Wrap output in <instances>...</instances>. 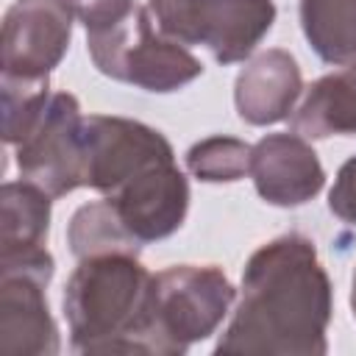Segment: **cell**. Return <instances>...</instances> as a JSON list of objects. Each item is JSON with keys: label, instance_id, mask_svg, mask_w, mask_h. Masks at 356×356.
Segmentation results:
<instances>
[{"label": "cell", "instance_id": "6da1fadb", "mask_svg": "<svg viewBox=\"0 0 356 356\" xmlns=\"http://www.w3.org/2000/svg\"><path fill=\"white\" fill-rule=\"evenodd\" d=\"M334 286L306 234L289 231L259 245L242 270L239 303L214 353H328Z\"/></svg>", "mask_w": 356, "mask_h": 356}, {"label": "cell", "instance_id": "7a4b0ae2", "mask_svg": "<svg viewBox=\"0 0 356 356\" xmlns=\"http://www.w3.org/2000/svg\"><path fill=\"white\" fill-rule=\"evenodd\" d=\"M153 273L139 253H97L78 259L64 286L70 350L81 356H161L150 320Z\"/></svg>", "mask_w": 356, "mask_h": 356}, {"label": "cell", "instance_id": "3957f363", "mask_svg": "<svg viewBox=\"0 0 356 356\" xmlns=\"http://www.w3.org/2000/svg\"><path fill=\"white\" fill-rule=\"evenodd\" d=\"M86 50L97 72L153 95L178 92L203 75L200 58L186 44L167 36L147 6H136L106 31L86 33Z\"/></svg>", "mask_w": 356, "mask_h": 356}, {"label": "cell", "instance_id": "277c9868", "mask_svg": "<svg viewBox=\"0 0 356 356\" xmlns=\"http://www.w3.org/2000/svg\"><path fill=\"white\" fill-rule=\"evenodd\" d=\"M236 289L217 264H172L153 273L150 320L161 356H181L217 334Z\"/></svg>", "mask_w": 356, "mask_h": 356}, {"label": "cell", "instance_id": "5b68a950", "mask_svg": "<svg viewBox=\"0 0 356 356\" xmlns=\"http://www.w3.org/2000/svg\"><path fill=\"white\" fill-rule=\"evenodd\" d=\"M156 25L186 47H206L217 64H239L253 56L273 31V0H147Z\"/></svg>", "mask_w": 356, "mask_h": 356}, {"label": "cell", "instance_id": "8992f818", "mask_svg": "<svg viewBox=\"0 0 356 356\" xmlns=\"http://www.w3.org/2000/svg\"><path fill=\"white\" fill-rule=\"evenodd\" d=\"M53 273L56 259L47 248L0 259V350L6 356H56L61 350L47 303Z\"/></svg>", "mask_w": 356, "mask_h": 356}, {"label": "cell", "instance_id": "52a82bcc", "mask_svg": "<svg viewBox=\"0 0 356 356\" xmlns=\"http://www.w3.org/2000/svg\"><path fill=\"white\" fill-rule=\"evenodd\" d=\"M83 111L75 95L53 92L39 120L14 147L19 178L33 181L50 197L83 186Z\"/></svg>", "mask_w": 356, "mask_h": 356}, {"label": "cell", "instance_id": "ba28073f", "mask_svg": "<svg viewBox=\"0 0 356 356\" xmlns=\"http://www.w3.org/2000/svg\"><path fill=\"white\" fill-rule=\"evenodd\" d=\"M167 161H175V150L159 128L117 114L83 117V186L103 197Z\"/></svg>", "mask_w": 356, "mask_h": 356}, {"label": "cell", "instance_id": "9c48e42d", "mask_svg": "<svg viewBox=\"0 0 356 356\" xmlns=\"http://www.w3.org/2000/svg\"><path fill=\"white\" fill-rule=\"evenodd\" d=\"M75 14L64 0H17L3 17L0 64L11 78H50L70 50Z\"/></svg>", "mask_w": 356, "mask_h": 356}, {"label": "cell", "instance_id": "30bf717a", "mask_svg": "<svg viewBox=\"0 0 356 356\" xmlns=\"http://www.w3.org/2000/svg\"><path fill=\"white\" fill-rule=\"evenodd\" d=\"M117 209L122 225L139 245H150L172 236L189 211V181L175 161L156 164L142 175L106 195Z\"/></svg>", "mask_w": 356, "mask_h": 356}, {"label": "cell", "instance_id": "8fae6325", "mask_svg": "<svg viewBox=\"0 0 356 356\" xmlns=\"http://www.w3.org/2000/svg\"><path fill=\"white\" fill-rule=\"evenodd\" d=\"M250 178L259 197L278 209H298L325 186V170L300 134H267L253 145Z\"/></svg>", "mask_w": 356, "mask_h": 356}, {"label": "cell", "instance_id": "7c38bea8", "mask_svg": "<svg viewBox=\"0 0 356 356\" xmlns=\"http://www.w3.org/2000/svg\"><path fill=\"white\" fill-rule=\"evenodd\" d=\"M303 95L298 58L284 47L253 53L234 81V106L242 122L264 128L292 117Z\"/></svg>", "mask_w": 356, "mask_h": 356}, {"label": "cell", "instance_id": "4fadbf2b", "mask_svg": "<svg viewBox=\"0 0 356 356\" xmlns=\"http://www.w3.org/2000/svg\"><path fill=\"white\" fill-rule=\"evenodd\" d=\"M289 125L309 142L356 136V64L325 72L309 83L289 117Z\"/></svg>", "mask_w": 356, "mask_h": 356}, {"label": "cell", "instance_id": "5bb4252c", "mask_svg": "<svg viewBox=\"0 0 356 356\" xmlns=\"http://www.w3.org/2000/svg\"><path fill=\"white\" fill-rule=\"evenodd\" d=\"M53 197L28 178L0 189V259L47 248Z\"/></svg>", "mask_w": 356, "mask_h": 356}, {"label": "cell", "instance_id": "9a60e30c", "mask_svg": "<svg viewBox=\"0 0 356 356\" xmlns=\"http://www.w3.org/2000/svg\"><path fill=\"white\" fill-rule=\"evenodd\" d=\"M298 17L320 61L334 67L356 64V0H300Z\"/></svg>", "mask_w": 356, "mask_h": 356}, {"label": "cell", "instance_id": "2e32d148", "mask_svg": "<svg viewBox=\"0 0 356 356\" xmlns=\"http://www.w3.org/2000/svg\"><path fill=\"white\" fill-rule=\"evenodd\" d=\"M67 245L75 259L114 253V250L139 253V248H142L128 234V228L122 225V220L108 197L83 203L75 209V214L70 217V225H67Z\"/></svg>", "mask_w": 356, "mask_h": 356}, {"label": "cell", "instance_id": "e0dca14e", "mask_svg": "<svg viewBox=\"0 0 356 356\" xmlns=\"http://www.w3.org/2000/svg\"><path fill=\"white\" fill-rule=\"evenodd\" d=\"M250 153L253 145H248L245 139L214 134L195 142L186 150L184 161L186 170L203 184H234L250 175Z\"/></svg>", "mask_w": 356, "mask_h": 356}, {"label": "cell", "instance_id": "ac0fdd59", "mask_svg": "<svg viewBox=\"0 0 356 356\" xmlns=\"http://www.w3.org/2000/svg\"><path fill=\"white\" fill-rule=\"evenodd\" d=\"M3 139L17 147L31 125L39 120L53 89L50 78H11L3 75Z\"/></svg>", "mask_w": 356, "mask_h": 356}, {"label": "cell", "instance_id": "d6986e66", "mask_svg": "<svg viewBox=\"0 0 356 356\" xmlns=\"http://www.w3.org/2000/svg\"><path fill=\"white\" fill-rule=\"evenodd\" d=\"M64 3L75 14V19L86 28V33L106 31L136 8L134 0H64Z\"/></svg>", "mask_w": 356, "mask_h": 356}, {"label": "cell", "instance_id": "ffe728a7", "mask_svg": "<svg viewBox=\"0 0 356 356\" xmlns=\"http://www.w3.org/2000/svg\"><path fill=\"white\" fill-rule=\"evenodd\" d=\"M328 209L337 220L356 228V156H350L334 178V186L328 192Z\"/></svg>", "mask_w": 356, "mask_h": 356}, {"label": "cell", "instance_id": "44dd1931", "mask_svg": "<svg viewBox=\"0 0 356 356\" xmlns=\"http://www.w3.org/2000/svg\"><path fill=\"white\" fill-rule=\"evenodd\" d=\"M350 312L356 320V267H353V278H350Z\"/></svg>", "mask_w": 356, "mask_h": 356}]
</instances>
